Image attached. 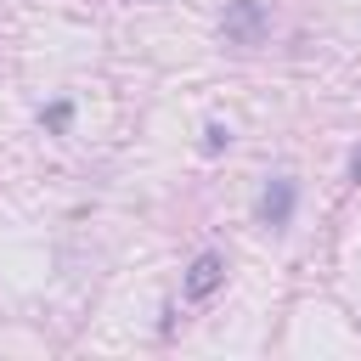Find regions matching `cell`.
<instances>
[{"mask_svg":"<svg viewBox=\"0 0 361 361\" xmlns=\"http://www.w3.org/2000/svg\"><path fill=\"white\" fill-rule=\"evenodd\" d=\"M220 28H226L231 45H259V39H265V11H259V0H226Z\"/></svg>","mask_w":361,"mask_h":361,"instance_id":"cell-1","label":"cell"},{"mask_svg":"<svg viewBox=\"0 0 361 361\" xmlns=\"http://www.w3.org/2000/svg\"><path fill=\"white\" fill-rule=\"evenodd\" d=\"M293 203H299V186H293V175H276V180L259 192V226L282 231V226L293 220Z\"/></svg>","mask_w":361,"mask_h":361,"instance_id":"cell-2","label":"cell"},{"mask_svg":"<svg viewBox=\"0 0 361 361\" xmlns=\"http://www.w3.org/2000/svg\"><path fill=\"white\" fill-rule=\"evenodd\" d=\"M220 282H226V259L220 254H197L192 271H186V299H209Z\"/></svg>","mask_w":361,"mask_h":361,"instance_id":"cell-3","label":"cell"},{"mask_svg":"<svg viewBox=\"0 0 361 361\" xmlns=\"http://www.w3.org/2000/svg\"><path fill=\"white\" fill-rule=\"evenodd\" d=\"M226 141H231V130H226V124H209V130H203V147H209V152H220Z\"/></svg>","mask_w":361,"mask_h":361,"instance_id":"cell-4","label":"cell"},{"mask_svg":"<svg viewBox=\"0 0 361 361\" xmlns=\"http://www.w3.org/2000/svg\"><path fill=\"white\" fill-rule=\"evenodd\" d=\"M350 180H361V147L350 152Z\"/></svg>","mask_w":361,"mask_h":361,"instance_id":"cell-5","label":"cell"}]
</instances>
